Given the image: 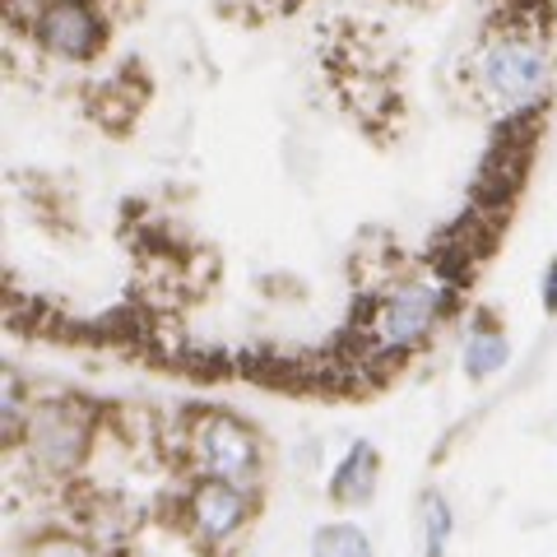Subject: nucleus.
Here are the masks:
<instances>
[{"instance_id": "obj_1", "label": "nucleus", "mask_w": 557, "mask_h": 557, "mask_svg": "<svg viewBox=\"0 0 557 557\" xmlns=\"http://www.w3.org/2000/svg\"><path fill=\"white\" fill-rule=\"evenodd\" d=\"M196 460L205 469V479H219V483H251L256 469H260V442L251 437L247 428L228 413H205L196 418Z\"/></svg>"}, {"instance_id": "obj_2", "label": "nucleus", "mask_w": 557, "mask_h": 557, "mask_svg": "<svg viewBox=\"0 0 557 557\" xmlns=\"http://www.w3.org/2000/svg\"><path fill=\"white\" fill-rule=\"evenodd\" d=\"M483 84L502 108H530L548 89V65L530 42H497L483 51Z\"/></svg>"}, {"instance_id": "obj_3", "label": "nucleus", "mask_w": 557, "mask_h": 557, "mask_svg": "<svg viewBox=\"0 0 557 557\" xmlns=\"http://www.w3.org/2000/svg\"><path fill=\"white\" fill-rule=\"evenodd\" d=\"M446 293L437 284H405L395 288L376 311V339L381 348H413L418 339L432 335V325L442 317Z\"/></svg>"}, {"instance_id": "obj_4", "label": "nucleus", "mask_w": 557, "mask_h": 557, "mask_svg": "<svg viewBox=\"0 0 557 557\" xmlns=\"http://www.w3.org/2000/svg\"><path fill=\"white\" fill-rule=\"evenodd\" d=\"M190 525L205 544H228V539L247 525V493L237 483H219L205 479L190 493Z\"/></svg>"}, {"instance_id": "obj_5", "label": "nucleus", "mask_w": 557, "mask_h": 557, "mask_svg": "<svg viewBox=\"0 0 557 557\" xmlns=\"http://www.w3.org/2000/svg\"><path fill=\"white\" fill-rule=\"evenodd\" d=\"M38 38L57 51V57H89L102 38V24L84 0H51L38 14Z\"/></svg>"}, {"instance_id": "obj_6", "label": "nucleus", "mask_w": 557, "mask_h": 557, "mask_svg": "<svg viewBox=\"0 0 557 557\" xmlns=\"http://www.w3.org/2000/svg\"><path fill=\"white\" fill-rule=\"evenodd\" d=\"M33 446H38V456L47 465H75L79 460V450H84V423H79V413L75 409H42V413H33Z\"/></svg>"}, {"instance_id": "obj_7", "label": "nucleus", "mask_w": 557, "mask_h": 557, "mask_svg": "<svg viewBox=\"0 0 557 557\" xmlns=\"http://www.w3.org/2000/svg\"><path fill=\"white\" fill-rule=\"evenodd\" d=\"M376 450L368 442H354L348 446V456L339 460L335 469V479H330V497L344 502V507H358V502H368L372 497V487H376Z\"/></svg>"}, {"instance_id": "obj_8", "label": "nucleus", "mask_w": 557, "mask_h": 557, "mask_svg": "<svg viewBox=\"0 0 557 557\" xmlns=\"http://www.w3.org/2000/svg\"><path fill=\"white\" fill-rule=\"evenodd\" d=\"M311 557H372V539L354 520H335L311 534Z\"/></svg>"}, {"instance_id": "obj_9", "label": "nucleus", "mask_w": 557, "mask_h": 557, "mask_svg": "<svg viewBox=\"0 0 557 557\" xmlns=\"http://www.w3.org/2000/svg\"><path fill=\"white\" fill-rule=\"evenodd\" d=\"M507 358H511L507 339H502L497 330H483V335H474V339H469V348H465V372L469 376H493Z\"/></svg>"}, {"instance_id": "obj_10", "label": "nucleus", "mask_w": 557, "mask_h": 557, "mask_svg": "<svg viewBox=\"0 0 557 557\" xmlns=\"http://www.w3.org/2000/svg\"><path fill=\"white\" fill-rule=\"evenodd\" d=\"M423 525H428V557H442L446 539H450V507H446L442 493L423 497Z\"/></svg>"}, {"instance_id": "obj_11", "label": "nucleus", "mask_w": 557, "mask_h": 557, "mask_svg": "<svg viewBox=\"0 0 557 557\" xmlns=\"http://www.w3.org/2000/svg\"><path fill=\"white\" fill-rule=\"evenodd\" d=\"M33 557H94L84 544H70V539H47V544L33 548Z\"/></svg>"}, {"instance_id": "obj_12", "label": "nucleus", "mask_w": 557, "mask_h": 557, "mask_svg": "<svg viewBox=\"0 0 557 557\" xmlns=\"http://www.w3.org/2000/svg\"><path fill=\"white\" fill-rule=\"evenodd\" d=\"M544 307L557 311V260L548 265V278H544Z\"/></svg>"}]
</instances>
